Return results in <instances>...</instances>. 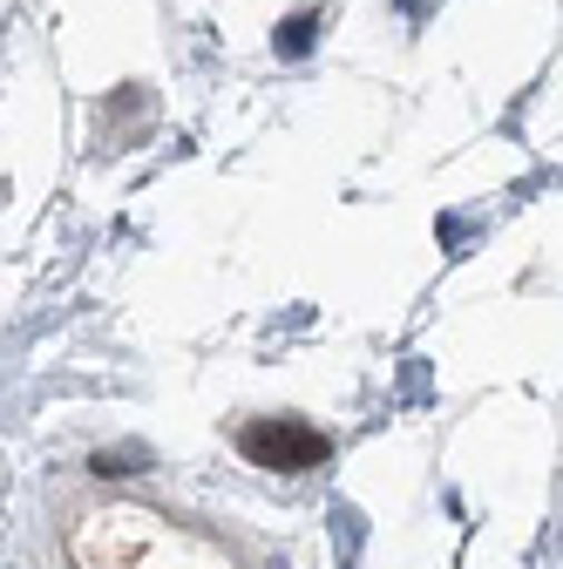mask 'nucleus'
<instances>
[{"label":"nucleus","instance_id":"obj_1","mask_svg":"<svg viewBox=\"0 0 563 569\" xmlns=\"http://www.w3.org/2000/svg\"><path fill=\"white\" fill-rule=\"evenodd\" d=\"M238 448H245L258 468H278V475L319 468V461L333 455V441L319 435V427H306V420H251L245 435H238Z\"/></svg>","mask_w":563,"mask_h":569},{"label":"nucleus","instance_id":"obj_2","mask_svg":"<svg viewBox=\"0 0 563 569\" xmlns=\"http://www.w3.org/2000/svg\"><path fill=\"white\" fill-rule=\"evenodd\" d=\"M313 34H319V14L306 8V14H293V21H278V34H271V48L286 54V61H299V54H313Z\"/></svg>","mask_w":563,"mask_h":569},{"label":"nucleus","instance_id":"obj_3","mask_svg":"<svg viewBox=\"0 0 563 569\" xmlns=\"http://www.w3.org/2000/svg\"><path fill=\"white\" fill-rule=\"evenodd\" d=\"M144 461H150L144 448H102L89 468H96V475H144Z\"/></svg>","mask_w":563,"mask_h":569}]
</instances>
